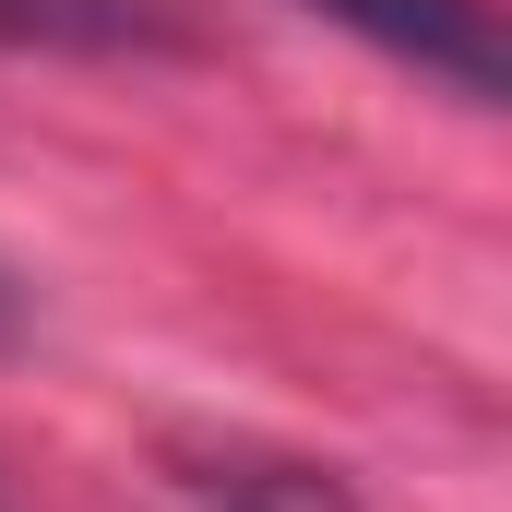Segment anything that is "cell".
<instances>
[{
	"label": "cell",
	"instance_id": "cell-1",
	"mask_svg": "<svg viewBox=\"0 0 512 512\" xmlns=\"http://www.w3.org/2000/svg\"><path fill=\"white\" fill-rule=\"evenodd\" d=\"M322 24H346V36H370L382 60L405 72H429V84H453V96H501V24H489V0H310Z\"/></svg>",
	"mask_w": 512,
	"mask_h": 512
}]
</instances>
